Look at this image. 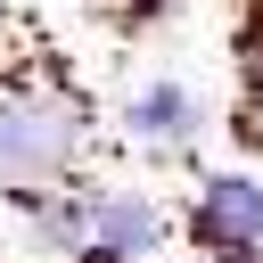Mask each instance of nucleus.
I'll list each match as a JSON object with an SVG mask.
<instances>
[{"instance_id": "obj_1", "label": "nucleus", "mask_w": 263, "mask_h": 263, "mask_svg": "<svg viewBox=\"0 0 263 263\" xmlns=\"http://www.w3.org/2000/svg\"><path fill=\"white\" fill-rule=\"evenodd\" d=\"M74 156V107L66 99H0V181L8 189H33L41 173H58Z\"/></svg>"}, {"instance_id": "obj_2", "label": "nucleus", "mask_w": 263, "mask_h": 263, "mask_svg": "<svg viewBox=\"0 0 263 263\" xmlns=\"http://www.w3.org/2000/svg\"><path fill=\"white\" fill-rule=\"evenodd\" d=\"M189 238L222 263H255L263 255V181L255 173H214L189 205Z\"/></svg>"}, {"instance_id": "obj_3", "label": "nucleus", "mask_w": 263, "mask_h": 263, "mask_svg": "<svg viewBox=\"0 0 263 263\" xmlns=\"http://www.w3.org/2000/svg\"><path fill=\"white\" fill-rule=\"evenodd\" d=\"M123 132L148 140V148H189V140L205 132V99H197L189 82L156 74V82H140V90L123 99Z\"/></svg>"}, {"instance_id": "obj_4", "label": "nucleus", "mask_w": 263, "mask_h": 263, "mask_svg": "<svg viewBox=\"0 0 263 263\" xmlns=\"http://www.w3.org/2000/svg\"><path fill=\"white\" fill-rule=\"evenodd\" d=\"M90 230H99V247L107 255H148L156 238H164V214H156V197H140V189H115V197H90Z\"/></svg>"}, {"instance_id": "obj_5", "label": "nucleus", "mask_w": 263, "mask_h": 263, "mask_svg": "<svg viewBox=\"0 0 263 263\" xmlns=\"http://www.w3.org/2000/svg\"><path fill=\"white\" fill-rule=\"evenodd\" d=\"M247 123H255L247 140H263V82H255V107H247Z\"/></svg>"}, {"instance_id": "obj_6", "label": "nucleus", "mask_w": 263, "mask_h": 263, "mask_svg": "<svg viewBox=\"0 0 263 263\" xmlns=\"http://www.w3.org/2000/svg\"><path fill=\"white\" fill-rule=\"evenodd\" d=\"M0 16H8V0H0Z\"/></svg>"}]
</instances>
